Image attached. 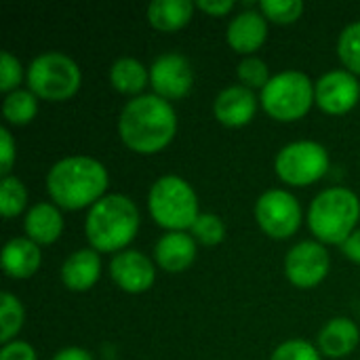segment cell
Wrapping results in <instances>:
<instances>
[{"instance_id": "6", "label": "cell", "mask_w": 360, "mask_h": 360, "mask_svg": "<svg viewBox=\"0 0 360 360\" xmlns=\"http://www.w3.org/2000/svg\"><path fill=\"white\" fill-rule=\"evenodd\" d=\"M25 80L36 97L49 101H65L80 89L82 74L72 57L59 51H49L30 61Z\"/></svg>"}, {"instance_id": "12", "label": "cell", "mask_w": 360, "mask_h": 360, "mask_svg": "<svg viewBox=\"0 0 360 360\" xmlns=\"http://www.w3.org/2000/svg\"><path fill=\"white\" fill-rule=\"evenodd\" d=\"M150 82L154 89V95L171 101L181 99L192 91L194 84V72L190 61L179 53H165L154 59L150 68Z\"/></svg>"}, {"instance_id": "19", "label": "cell", "mask_w": 360, "mask_h": 360, "mask_svg": "<svg viewBox=\"0 0 360 360\" xmlns=\"http://www.w3.org/2000/svg\"><path fill=\"white\" fill-rule=\"evenodd\" d=\"M360 331L356 323L346 316L331 319L319 333V352L329 359H344L359 346Z\"/></svg>"}, {"instance_id": "21", "label": "cell", "mask_w": 360, "mask_h": 360, "mask_svg": "<svg viewBox=\"0 0 360 360\" xmlns=\"http://www.w3.org/2000/svg\"><path fill=\"white\" fill-rule=\"evenodd\" d=\"M194 8L196 4L190 0H156L148 6L146 17L152 27L160 32H175L192 19Z\"/></svg>"}, {"instance_id": "29", "label": "cell", "mask_w": 360, "mask_h": 360, "mask_svg": "<svg viewBox=\"0 0 360 360\" xmlns=\"http://www.w3.org/2000/svg\"><path fill=\"white\" fill-rule=\"evenodd\" d=\"M259 11L268 21L274 23H293L304 13L302 0H262Z\"/></svg>"}, {"instance_id": "26", "label": "cell", "mask_w": 360, "mask_h": 360, "mask_svg": "<svg viewBox=\"0 0 360 360\" xmlns=\"http://www.w3.org/2000/svg\"><path fill=\"white\" fill-rule=\"evenodd\" d=\"M338 55L354 76L360 74V21L346 25L338 38Z\"/></svg>"}, {"instance_id": "14", "label": "cell", "mask_w": 360, "mask_h": 360, "mask_svg": "<svg viewBox=\"0 0 360 360\" xmlns=\"http://www.w3.org/2000/svg\"><path fill=\"white\" fill-rule=\"evenodd\" d=\"M257 112V97L243 84H230L221 89L213 101V114L224 127H245Z\"/></svg>"}, {"instance_id": "30", "label": "cell", "mask_w": 360, "mask_h": 360, "mask_svg": "<svg viewBox=\"0 0 360 360\" xmlns=\"http://www.w3.org/2000/svg\"><path fill=\"white\" fill-rule=\"evenodd\" d=\"M270 360H321V352L306 340H287L272 352Z\"/></svg>"}, {"instance_id": "36", "label": "cell", "mask_w": 360, "mask_h": 360, "mask_svg": "<svg viewBox=\"0 0 360 360\" xmlns=\"http://www.w3.org/2000/svg\"><path fill=\"white\" fill-rule=\"evenodd\" d=\"M53 360H93L91 352L89 350H82V348H61Z\"/></svg>"}, {"instance_id": "34", "label": "cell", "mask_w": 360, "mask_h": 360, "mask_svg": "<svg viewBox=\"0 0 360 360\" xmlns=\"http://www.w3.org/2000/svg\"><path fill=\"white\" fill-rule=\"evenodd\" d=\"M194 4H196V8H200L202 13H207L211 17H224L234 8L232 0H198Z\"/></svg>"}, {"instance_id": "25", "label": "cell", "mask_w": 360, "mask_h": 360, "mask_svg": "<svg viewBox=\"0 0 360 360\" xmlns=\"http://www.w3.org/2000/svg\"><path fill=\"white\" fill-rule=\"evenodd\" d=\"M27 205V190L23 181L15 175L2 177L0 181V213L4 219L19 215Z\"/></svg>"}, {"instance_id": "24", "label": "cell", "mask_w": 360, "mask_h": 360, "mask_svg": "<svg viewBox=\"0 0 360 360\" xmlns=\"http://www.w3.org/2000/svg\"><path fill=\"white\" fill-rule=\"evenodd\" d=\"M25 321V310L21 302L13 293H2L0 297V342L2 346L13 342V338L21 331Z\"/></svg>"}, {"instance_id": "4", "label": "cell", "mask_w": 360, "mask_h": 360, "mask_svg": "<svg viewBox=\"0 0 360 360\" xmlns=\"http://www.w3.org/2000/svg\"><path fill=\"white\" fill-rule=\"evenodd\" d=\"M360 219L359 196L342 186H333L314 196L308 209V226L319 243L344 245Z\"/></svg>"}, {"instance_id": "20", "label": "cell", "mask_w": 360, "mask_h": 360, "mask_svg": "<svg viewBox=\"0 0 360 360\" xmlns=\"http://www.w3.org/2000/svg\"><path fill=\"white\" fill-rule=\"evenodd\" d=\"M25 234L36 245H53L63 232V217L51 202H38L25 213Z\"/></svg>"}, {"instance_id": "33", "label": "cell", "mask_w": 360, "mask_h": 360, "mask_svg": "<svg viewBox=\"0 0 360 360\" xmlns=\"http://www.w3.org/2000/svg\"><path fill=\"white\" fill-rule=\"evenodd\" d=\"M0 360H38V356H36V350L27 342L13 340V342L2 346Z\"/></svg>"}, {"instance_id": "16", "label": "cell", "mask_w": 360, "mask_h": 360, "mask_svg": "<svg viewBox=\"0 0 360 360\" xmlns=\"http://www.w3.org/2000/svg\"><path fill=\"white\" fill-rule=\"evenodd\" d=\"M156 264L171 274L188 270L196 259V240L188 232H167L154 247Z\"/></svg>"}, {"instance_id": "1", "label": "cell", "mask_w": 360, "mask_h": 360, "mask_svg": "<svg viewBox=\"0 0 360 360\" xmlns=\"http://www.w3.org/2000/svg\"><path fill=\"white\" fill-rule=\"evenodd\" d=\"M122 143L137 154H156L167 148L177 133V114L171 101L146 93L127 101L118 118Z\"/></svg>"}, {"instance_id": "8", "label": "cell", "mask_w": 360, "mask_h": 360, "mask_svg": "<svg viewBox=\"0 0 360 360\" xmlns=\"http://www.w3.org/2000/svg\"><path fill=\"white\" fill-rule=\"evenodd\" d=\"M274 169L287 186H310L327 173L329 154L319 141H293L276 154Z\"/></svg>"}, {"instance_id": "23", "label": "cell", "mask_w": 360, "mask_h": 360, "mask_svg": "<svg viewBox=\"0 0 360 360\" xmlns=\"http://www.w3.org/2000/svg\"><path fill=\"white\" fill-rule=\"evenodd\" d=\"M38 112V97L30 89H17L2 101V116L8 124L23 127L34 120Z\"/></svg>"}, {"instance_id": "18", "label": "cell", "mask_w": 360, "mask_h": 360, "mask_svg": "<svg viewBox=\"0 0 360 360\" xmlns=\"http://www.w3.org/2000/svg\"><path fill=\"white\" fill-rule=\"evenodd\" d=\"M42 262L40 245L27 236L11 238L2 249V270L11 278H30L38 272Z\"/></svg>"}, {"instance_id": "22", "label": "cell", "mask_w": 360, "mask_h": 360, "mask_svg": "<svg viewBox=\"0 0 360 360\" xmlns=\"http://www.w3.org/2000/svg\"><path fill=\"white\" fill-rule=\"evenodd\" d=\"M110 82L118 93L139 97L150 82V70L135 57H120L110 68Z\"/></svg>"}, {"instance_id": "13", "label": "cell", "mask_w": 360, "mask_h": 360, "mask_svg": "<svg viewBox=\"0 0 360 360\" xmlns=\"http://www.w3.org/2000/svg\"><path fill=\"white\" fill-rule=\"evenodd\" d=\"M110 276L112 281L127 293H143L154 285L156 270L152 259L135 249H124L116 253L110 262Z\"/></svg>"}, {"instance_id": "32", "label": "cell", "mask_w": 360, "mask_h": 360, "mask_svg": "<svg viewBox=\"0 0 360 360\" xmlns=\"http://www.w3.org/2000/svg\"><path fill=\"white\" fill-rule=\"evenodd\" d=\"M15 162V139L6 127L0 129V173L2 177H8Z\"/></svg>"}, {"instance_id": "3", "label": "cell", "mask_w": 360, "mask_h": 360, "mask_svg": "<svg viewBox=\"0 0 360 360\" xmlns=\"http://www.w3.org/2000/svg\"><path fill=\"white\" fill-rule=\"evenodd\" d=\"M139 230V211L124 194H108L97 200L86 215L84 234L97 253L122 251Z\"/></svg>"}, {"instance_id": "17", "label": "cell", "mask_w": 360, "mask_h": 360, "mask_svg": "<svg viewBox=\"0 0 360 360\" xmlns=\"http://www.w3.org/2000/svg\"><path fill=\"white\" fill-rule=\"evenodd\" d=\"M101 274V257L95 249L74 251L61 266V283L70 291H89Z\"/></svg>"}, {"instance_id": "7", "label": "cell", "mask_w": 360, "mask_h": 360, "mask_svg": "<svg viewBox=\"0 0 360 360\" xmlns=\"http://www.w3.org/2000/svg\"><path fill=\"white\" fill-rule=\"evenodd\" d=\"M262 108L278 122L304 118L314 103V82L300 70L274 74L259 95Z\"/></svg>"}, {"instance_id": "5", "label": "cell", "mask_w": 360, "mask_h": 360, "mask_svg": "<svg viewBox=\"0 0 360 360\" xmlns=\"http://www.w3.org/2000/svg\"><path fill=\"white\" fill-rule=\"evenodd\" d=\"M148 209L152 219L167 232H186L200 215L194 188L179 175H162L152 184Z\"/></svg>"}, {"instance_id": "31", "label": "cell", "mask_w": 360, "mask_h": 360, "mask_svg": "<svg viewBox=\"0 0 360 360\" xmlns=\"http://www.w3.org/2000/svg\"><path fill=\"white\" fill-rule=\"evenodd\" d=\"M21 78H23L21 61L15 55H11L8 51H2V55H0V91L6 95L17 91Z\"/></svg>"}, {"instance_id": "2", "label": "cell", "mask_w": 360, "mask_h": 360, "mask_svg": "<svg viewBox=\"0 0 360 360\" xmlns=\"http://www.w3.org/2000/svg\"><path fill=\"white\" fill-rule=\"evenodd\" d=\"M108 181V171L97 158L68 156L55 162L46 173V192L55 205L68 211H78L101 200Z\"/></svg>"}, {"instance_id": "28", "label": "cell", "mask_w": 360, "mask_h": 360, "mask_svg": "<svg viewBox=\"0 0 360 360\" xmlns=\"http://www.w3.org/2000/svg\"><path fill=\"white\" fill-rule=\"evenodd\" d=\"M236 74H238V80H240V84L243 86H247V89H264L268 82H270V70H268V63L264 61V59H259V57H255V55H251V57H245L240 63H238V68H236Z\"/></svg>"}, {"instance_id": "27", "label": "cell", "mask_w": 360, "mask_h": 360, "mask_svg": "<svg viewBox=\"0 0 360 360\" xmlns=\"http://www.w3.org/2000/svg\"><path fill=\"white\" fill-rule=\"evenodd\" d=\"M190 234L194 236L196 243L205 247H215L224 240L226 236V226L215 213H200L194 226L190 228Z\"/></svg>"}, {"instance_id": "11", "label": "cell", "mask_w": 360, "mask_h": 360, "mask_svg": "<svg viewBox=\"0 0 360 360\" xmlns=\"http://www.w3.org/2000/svg\"><path fill=\"white\" fill-rule=\"evenodd\" d=\"M359 99L360 82L348 70H331L314 82V103L327 114H346Z\"/></svg>"}, {"instance_id": "35", "label": "cell", "mask_w": 360, "mask_h": 360, "mask_svg": "<svg viewBox=\"0 0 360 360\" xmlns=\"http://www.w3.org/2000/svg\"><path fill=\"white\" fill-rule=\"evenodd\" d=\"M342 253L354 262V264H360V230H356L344 245H342Z\"/></svg>"}, {"instance_id": "15", "label": "cell", "mask_w": 360, "mask_h": 360, "mask_svg": "<svg viewBox=\"0 0 360 360\" xmlns=\"http://www.w3.org/2000/svg\"><path fill=\"white\" fill-rule=\"evenodd\" d=\"M226 36H228V44L236 53L251 57L268 38V19L264 17L262 11L247 8L230 21Z\"/></svg>"}, {"instance_id": "10", "label": "cell", "mask_w": 360, "mask_h": 360, "mask_svg": "<svg viewBox=\"0 0 360 360\" xmlns=\"http://www.w3.org/2000/svg\"><path fill=\"white\" fill-rule=\"evenodd\" d=\"M329 253L323 243L304 240L291 247L285 257V274L291 285L300 289H312L325 281L329 274Z\"/></svg>"}, {"instance_id": "9", "label": "cell", "mask_w": 360, "mask_h": 360, "mask_svg": "<svg viewBox=\"0 0 360 360\" xmlns=\"http://www.w3.org/2000/svg\"><path fill=\"white\" fill-rule=\"evenodd\" d=\"M255 219L259 228L276 240L293 236L302 226V207L287 190H268L255 202Z\"/></svg>"}]
</instances>
